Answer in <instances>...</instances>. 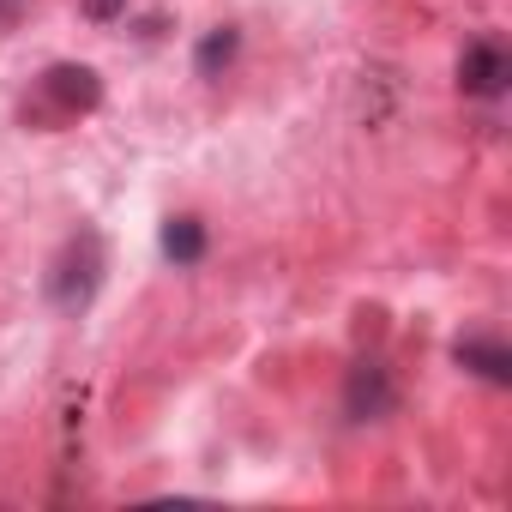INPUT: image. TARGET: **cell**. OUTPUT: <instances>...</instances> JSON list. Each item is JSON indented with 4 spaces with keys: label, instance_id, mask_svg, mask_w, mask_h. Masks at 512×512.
Returning <instances> with one entry per match:
<instances>
[{
    "label": "cell",
    "instance_id": "obj_1",
    "mask_svg": "<svg viewBox=\"0 0 512 512\" xmlns=\"http://www.w3.org/2000/svg\"><path fill=\"white\" fill-rule=\"evenodd\" d=\"M103 278H109V247H103V235H97V229H73V235L55 247L43 284H49L55 314H85V308L97 302Z\"/></svg>",
    "mask_w": 512,
    "mask_h": 512
},
{
    "label": "cell",
    "instance_id": "obj_2",
    "mask_svg": "<svg viewBox=\"0 0 512 512\" xmlns=\"http://www.w3.org/2000/svg\"><path fill=\"white\" fill-rule=\"evenodd\" d=\"M97 103H103V79H97V67H85V61H55V67L37 79V97L25 103V121L73 127V121L91 115Z\"/></svg>",
    "mask_w": 512,
    "mask_h": 512
},
{
    "label": "cell",
    "instance_id": "obj_3",
    "mask_svg": "<svg viewBox=\"0 0 512 512\" xmlns=\"http://www.w3.org/2000/svg\"><path fill=\"white\" fill-rule=\"evenodd\" d=\"M392 410H398V374L380 356L350 362V374H344V416L350 422H386Z\"/></svg>",
    "mask_w": 512,
    "mask_h": 512
},
{
    "label": "cell",
    "instance_id": "obj_4",
    "mask_svg": "<svg viewBox=\"0 0 512 512\" xmlns=\"http://www.w3.org/2000/svg\"><path fill=\"white\" fill-rule=\"evenodd\" d=\"M506 85H512V49L500 37H470L458 55V91L494 103V97H506Z\"/></svg>",
    "mask_w": 512,
    "mask_h": 512
},
{
    "label": "cell",
    "instance_id": "obj_5",
    "mask_svg": "<svg viewBox=\"0 0 512 512\" xmlns=\"http://www.w3.org/2000/svg\"><path fill=\"white\" fill-rule=\"evenodd\" d=\"M452 362L470 368V374L488 380V386H512V350H506L500 338H458V344H452Z\"/></svg>",
    "mask_w": 512,
    "mask_h": 512
},
{
    "label": "cell",
    "instance_id": "obj_6",
    "mask_svg": "<svg viewBox=\"0 0 512 512\" xmlns=\"http://www.w3.org/2000/svg\"><path fill=\"white\" fill-rule=\"evenodd\" d=\"M163 260H175V266H199L205 260V223L199 217H169L163 223Z\"/></svg>",
    "mask_w": 512,
    "mask_h": 512
},
{
    "label": "cell",
    "instance_id": "obj_7",
    "mask_svg": "<svg viewBox=\"0 0 512 512\" xmlns=\"http://www.w3.org/2000/svg\"><path fill=\"white\" fill-rule=\"evenodd\" d=\"M235 55H241V31H235V25H217V31H205V37H199L193 67H199V79H217Z\"/></svg>",
    "mask_w": 512,
    "mask_h": 512
},
{
    "label": "cell",
    "instance_id": "obj_8",
    "mask_svg": "<svg viewBox=\"0 0 512 512\" xmlns=\"http://www.w3.org/2000/svg\"><path fill=\"white\" fill-rule=\"evenodd\" d=\"M121 7H127V0H85V13H91L97 25H109V19H121Z\"/></svg>",
    "mask_w": 512,
    "mask_h": 512
},
{
    "label": "cell",
    "instance_id": "obj_9",
    "mask_svg": "<svg viewBox=\"0 0 512 512\" xmlns=\"http://www.w3.org/2000/svg\"><path fill=\"white\" fill-rule=\"evenodd\" d=\"M19 13H25V0H0V25H19Z\"/></svg>",
    "mask_w": 512,
    "mask_h": 512
}]
</instances>
